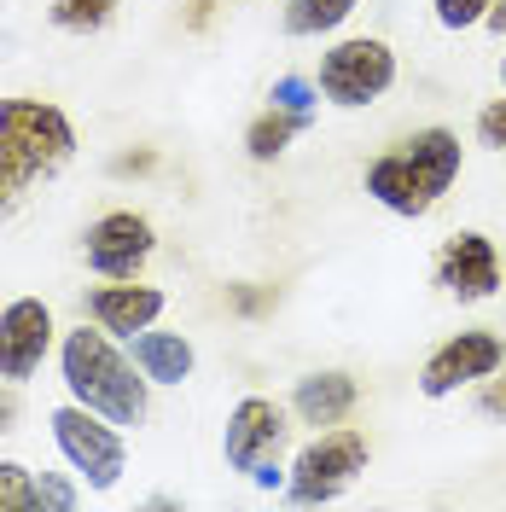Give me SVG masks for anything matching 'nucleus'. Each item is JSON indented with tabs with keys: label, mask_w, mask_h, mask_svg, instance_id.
<instances>
[{
	"label": "nucleus",
	"mask_w": 506,
	"mask_h": 512,
	"mask_svg": "<svg viewBox=\"0 0 506 512\" xmlns=\"http://www.w3.org/2000/svg\"><path fill=\"white\" fill-rule=\"evenodd\" d=\"M0 512H41V483L24 460L0 454Z\"/></svg>",
	"instance_id": "nucleus-18"
},
{
	"label": "nucleus",
	"mask_w": 506,
	"mask_h": 512,
	"mask_svg": "<svg viewBox=\"0 0 506 512\" xmlns=\"http://www.w3.org/2000/svg\"><path fill=\"white\" fill-rule=\"evenodd\" d=\"M495 0H431V18L443 24L448 35H466V30H483Z\"/></svg>",
	"instance_id": "nucleus-19"
},
{
	"label": "nucleus",
	"mask_w": 506,
	"mask_h": 512,
	"mask_svg": "<svg viewBox=\"0 0 506 512\" xmlns=\"http://www.w3.org/2000/svg\"><path fill=\"white\" fill-rule=\"evenodd\" d=\"M53 361H59V384H64L70 402L105 414L111 425H123V431H140L146 425L158 384L140 373V361L128 355L123 338H111L105 326L82 320V326L59 332V355Z\"/></svg>",
	"instance_id": "nucleus-1"
},
{
	"label": "nucleus",
	"mask_w": 506,
	"mask_h": 512,
	"mask_svg": "<svg viewBox=\"0 0 506 512\" xmlns=\"http://www.w3.org/2000/svg\"><path fill=\"white\" fill-rule=\"evenodd\" d=\"M361 12V0H285L280 30L297 41H315V35H338Z\"/></svg>",
	"instance_id": "nucleus-16"
},
{
	"label": "nucleus",
	"mask_w": 506,
	"mask_h": 512,
	"mask_svg": "<svg viewBox=\"0 0 506 512\" xmlns=\"http://www.w3.org/2000/svg\"><path fill=\"white\" fill-rule=\"evenodd\" d=\"M501 88H506V53H501Z\"/></svg>",
	"instance_id": "nucleus-29"
},
{
	"label": "nucleus",
	"mask_w": 506,
	"mask_h": 512,
	"mask_svg": "<svg viewBox=\"0 0 506 512\" xmlns=\"http://www.w3.org/2000/svg\"><path fill=\"white\" fill-rule=\"evenodd\" d=\"M35 483H41V512H47V507L70 512L76 501H82V489H76L82 478H76L70 466H64V472H35Z\"/></svg>",
	"instance_id": "nucleus-21"
},
{
	"label": "nucleus",
	"mask_w": 506,
	"mask_h": 512,
	"mask_svg": "<svg viewBox=\"0 0 506 512\" xmlns=\"http://www.w3.org/2000/svg\"><path fill=\"white\" fill-rule=\"evenodd\" d=\"M18 431V384H6L0 379V443Z\"/></svg>",
	"instance_id": "nucleus-25"
},
{
	"label": "nucleus",
	"mask_w": 506,
	"mask_h": 512,
	"mask_svg": "<svg viewBox=\"0 0 506 512\" xmlns=\"http://www.w3.org/2000/svg\"><path fill=\"white\" fill-rule=\"evenodd\" d=\"M123 0H47V24L64 35H99Z\"/></svg>",
	"instance_id": "nucleus-17"
},
{
	"label": "nucleus",
	"mask_w": 506,
	"mask_h": 512,
	"mask_svg": "<svg viewBox=\"0 0 506 512\" xmlns=\"http://www.w3.org/2000/svg\"><path fill=\"white\" fill-rule=\"evenodd\" d=\"M367 466H373V437L361 425H332V431H315L285 460L280 495L291 507H326L367 478Z\"/></svg>",
	"instance_id": "nucleus-4"
},
{
	"label": "nucleus",
	"mask_w": 506,
	"mask_h": 512,
	"mask_svg": "<svg viewBox=\"0 0 506 512\" xmlns=\"http://www.w3.org/2000/svg\"><path fill=\"white\" fill-rule=\"evenodd\" d=\"M274 303H280V291L274 286H227V309H239V315H274Z\"/></svg>",
	"instance_id": "nucleus-23"
},
{
	"label": "nucleus",
	"mask_w": 506,
	"mask_h": 512,
	"mask_svg": "<svg viewBox=\"0 0 506 512\" xmlns=\"http://www.w3.org/2000/svg\"><path fill=\"white\" fill-rule=\"evenodd\" d=\"M402 76V59L384 35H338L315 64V88L338 111H367L379 105Z\"/></svg>",
	"instance_id": "nucleus-7"
},
{
	"label": "nucleus",
	"mask_w": 506,
	"mask_h": 512,
	"mask_svg": "<svg viewBox=\"0 0 506 512\" xmlns=\"http://www.w3.org/2000/svg\"><path fill=\"white\" fill-rule=\"evenodd\" d=\"M82 309L94 326H105L111 338H134V332H146V326H158L163 309H169V291L163 286H146V280H105L82 297Z\"/></svg>",
	"instance_id": "nucleus-12"
},
{
	"label": "nucleus",
	"mask_w": 506,
	"mask_h": 512,
	"mask_svg": "<svg viewBox=\"0 0 506 512\" xmlns=\"http://www.w3.org/2000/svg\"><path fill=\"white\" fill-rule=\"evenodd\" d=\"M477 408H483L489 419H501V425H506V367H501V373H489V379L477 384Z\"/></svg>",
	"instance_id": "nucleus-24"
},
{
	"label": "nucleus",
	"mask_w": 506,
	"mask_h": 512,
	"mask_svg": "<svg viewBox=\"0 0 506 512\" xmlns=\"http://www.w3.org/2000/svg\"><path fill=\"white\" fill-rule=\"evenodd\" d=\"M76 158V123L59 99L6 94L0 99V216L24 204V192L53 181Z\"/></svg>",
	"instance_id": "nucleus-3"
},
{
	"label": "nucleus",
	"mask_w": 506,
	"mask_h": 512,
	"mask_svg": "<svg viewBox=\"0 0 506 512\" xmlns=\"http://www.w3.org/2000/svg\"><path fill=\"white\" fill-rule=\"evenodd\" d=\"M431 280H437V291L454 297V303H489V297H501V286H506L501 245H495L483 227H460V233H448L443 245H437Z\"/></svg>",
	"instance_id": "nucleus-9"
},
{
	"label": "nucleus",
	"mask_w": 506,
	"mask_h": 512,
	"mask_svg": "<svg viewBox=\"0 0 506 512\" xmlns=\"http://www.w3.org/2000/svg\"><path fill=\"white\" fill-rule=\"evenodd\" d=\"M59 355V315L41 297H12L0 309V379L30 384Z\"/></svg>",
	"instance_id": "nucleus-11"
},
{
	"label": "nucleus",
	"mask_w": 506,
	"mask_h": 512,
	"mask_svg": "<svg viewBox=\"0 0 506 512\" xmlns=\"http://www.w3.org/2000/svg\"><path fill=\"white\" fill-rule=\"evenodd\" d=\"M460 169H466L460 134L443 123H431V128H413L408 140H396L390 152H379V158L367 163L361 187H367V198L379 210L402 216V222H425L448 192H454Z\"/></svg>",
	"instance_id": "nucleus-2"
},
{
	"label": "nucleus",
	"mask_w": 506,
	"mask_h": 512,
	"mask_svg": "<svg viewBox=\"0 0 506 512\" xmlns=\"http://www.w3.org/2000/svg\"><path fill=\"white\" fill-rule=\"evenodd\" d=\"M285 408H291L297 425L332 431V425H349V414L361 408V384L344 367H315V373H303V379L291 384V402Z\"/></svg>",
	"instance_id": "nucleus-13"
},
{
	"label": "nucleus",
	"mask_w": 506,
	"mask_h": 512,
	"mask_svg": "<svg viewBox=\"0 0 506 512\" xmlns=\"http://www.w3.org/2000/svg\"><path fill=\"white\" fill-rule=\"evenodd\" d=\"M47 437L59 448V460L82 478L88 495H111L128 478V431L111 425L105 414L82 408V402H59L47 414Z\"/></svg>",
	"instance_id": "nucleus-5"
},
{
	"label": "nucleus",
	"mask_w": 506,
	"mask_h": 512,
	"mask_svg": "<svg viewBox=\"0 0 506 512\" xmlns=\"http://www.w3.org/2000/svg\"><path fill=\"white\" fill-rule=\"evenodd\" d=\"M268 99H274V105H285V111H303V117H315L320 88H315V82H303V76H280Z\"/></svg>",
	"instance_id": "nucleus-22"
},
{
	"label": "nucleus",
	"mask_w": 506,
	"mask_h": 512,
	"mask_svg": "<svg viewBox=\"0 0 506 512\" xmlns=\"http://www.w3.org/2000/svg\"><path fill=\"white\" fill-rule=\"evenodd\" d=\"M128 355L140 361V373L169 390V384H187L192 367H198V350H192L187 332H163V326H146V332H134L128 338Z\"/></svg>",
	"instance_id": "nucleus-14"
},
{
	"label": "nucleus",
	"mask_w": 506,
	"mask_h": 512,
	"mask_svg": "<svg viewBox=\"0 0 506 512\" xmlns=\"http://www.w3.org/2000/svg\"><path fill=\"white\" fill-rule=\"evenodd\" d=\"M146 169H158V152H123L111 163V175H146Z\"/></svg>",
	"instance_id": "nucleus-26"
},
{
	"label": "nucleus",
	"mask_w": 506,
	"mask_h": 512,
	"mask_svg": "<svg viewBox=\"0 0 506 512\" xmlns=\"http://www.w3.org/2000/svg\"><path fill=\"white\" fill-rule=\"evenodd\" d=\"M152 251H158V227L146 210H105L82 233V262L99 280H140Z\"/></svg>",
	"instance_id": "nucleus-10"
},
{
	"label": "nucleus",
	"mask_w": 506,
	"mask_h": 512,
	"mask_svg": "<svg viewBox=\"0 0 506 512\" xmlns=\"http://www.w3.org/2000/svg\"><path fill=\"white\" fill-rule=\"evenodd\" d=\"M303 128H309V117H303V111H285V105H274V99H268V105L251 117V128H245V158H251V163H280Z\"/></svg>",
	"instance_id": "nucleus-15"
},
{
	"label": "nucleus",
	"mask_w": 506,
	"mask_h": 512,
	"mask_svg": "<svg viewBox=\"0 0 506 512\" xmlns=\"http://www.w3.org/2000/svg\"><path fill=\"white\" fill-rule=\"evenodd\" d=\"M483 30H489V35H506V0H495V6H489V18H483Z\"/></svg>",
	"instance_id": "nucleus-28"
},
{
	"label": "nucleus",
	"mask_w": 506,
	"mask_h": 512,
	"mask_svg": "<svg viewBox=\"0 0 506 512\" xmlns=\"http://www.w3.org/2000/svg\"><path fill=\"white\" fill-rule=\"evenodd\" d=\"M210 12H216V0H187V30H204Z\"/></svg>",
	"instance_id": "nucleus-27"
},
{
	"label": "nucleus",
	"mask_w": 506,
	"mask_h": 512,
	"mask_svg": "<svg viewBox=\"0 0 506 512\" xmlns=\"http://www.w3.org/2000/svg\"><path fill=\"white\" fill-rule=\"evenodd\" d=\"M472 140L483 152H506V94L483 99V111H477V123H472Z\"/></svg>",
	"instance_id": "nucleus-20"
},
{
	"label": "nucleus",
	"mask_w": 506,
	"mask_h": 512,
	"mask_svg": "<svg viewBox=\"0 0 506 512\" xmlns=\"http://www.w3.org/2000/svg\"><path fill=\"white\" fill-rule=\"evenodd\" d=\"M501 367H506V338L501 332H495V326H466V332L443 338L437 350L425 355V367H419V396L448 402V396L483 384L489 373H501Z\"/></svg>",
	"instance_id": "nucleus-8"
},
{
	"label": "nucleus",
	"mask_w": 506,
	"mask_h": 512,
	"mask_svg": "<svg viewBox=\"0 0 506 512\" xmlns=\"http://www.w3.org/2000/svg\"><path fill=\"white\" fill-rule=\"evenodd\" d=\"M285 443H291V408L274 396H239L227 408L222 425V460L227 472H239L256 489H280L285 483Z\"/></svg>",
	"instance_id": "nucleus-6"
}]
</instances>
